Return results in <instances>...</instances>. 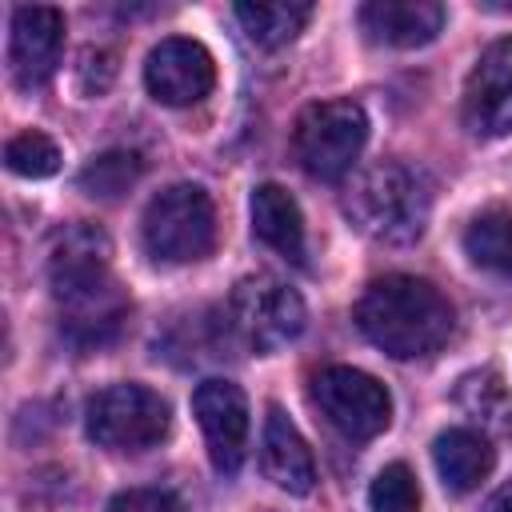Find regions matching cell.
<instances>
[{
  "label": "cell",
  "mask_w": 512,
  "mask_h": 512,
  "mask_svg": "<svg viewBox=\"0 0 512 512\" xmlns=\"http://www.w3.org/2000/svg\"><path fill=\"white\" fill-rule=\"evenodd\" d=\"M48 284L60 316V336L76 352H100L124 332L132 300L112 276V244L96 224H68L52 240Z\"/></svg>",
  "instance_id": "cell-1"
},
{
  "label": "cell",
  "mask_w": 512,
  "mask_h": 512,
  "mask_svg": "<svg viewBox=\"0 0 512 512\" xmlns=\"http://www.w3.org/2000/svg\"><path fill=\"white\" fill-rule=\"evenodd\" d=\"M356 328L388 356L396 360H424L432 352H440L456 328V312L448 304V296L420 276H376L356 308Z\"/></svg>",
  "instance_id": "cell-2"
},
{
  "label": "cell",
  "mask_w": 512,
  "mask_h": 512,
  "mask_svg": "<svg viewBox=\"0 0 512 512\" xmlns=\"http://www.w3.org/2000/svg\"><path fill=\"white\" fill-rule=\"evenodd\" d=\"M428 184L400 160L368 164L344 192V212L376 244H412L428 224Z\"/></svg>",
  "instance_id": "cell-3"
},
{
  "label": "cell",
  "mask_w": 512,
  "mask_h": 512,
  "mask_svg": "<svg viewBox=\"0 0 512 512\" xmlns=\"http://www.w3.org/2000/svg\"><path fill=\"white\" fill-rule=\"evenodd\" d=\"M140 236L152 260L192 264L204 260L216 244V208L200 184H172L148 200Z\"/></svg>",
  "instance_id": "cell-4"
},
{
  "label": "cell",
  "mask_w": 512,
  "mask_h": 512,
  "mask_svg": "<svg viewBox=\"0 0 512 512\" xmlns=\"http://www.w3.org/2000/svg\"><path fill=\"white\" fill-rule=\"evenodd\" d=\"M368 140V116L356 100H316L296 116L292 152L312 180H344Z\"/></svg>",
  "instance_id": "cell-5"
},
{
  "label": "cell",
  "mask_w": 512,
  "mask_h": 512,
  "mask_svg": "<svg viewBox=\"0 0 512 512\" xmlns=\"http://www.w3.org/2000/svg\"><path fill=\"white\" fill-rule=\"evenodd\" d=\"M84 428L100 448L144 452L168 436V404L144 384H108L88 400Z\"/></svg>",
  "instance_id": "cell-6"
},
{
  "label": "cell",
  "mask_w": 512,
  "mask_h": 512,
  "mask_svg": "<svg viewBox=\"0 0 512 512\" xmlns=\"http://www.w3.org/2000/svg\"><path fill=\"white\" fill-rule=\"evenodd\" d=\"M304 300L296 288H288L284 280L256 272L236 280L232 296H228V324L232 336L256 352H272L288 340L300 336L304 328Z\"/></svg>",
  "instance_id": "cell-7"
},
{
  "label": "cell",
  "mask_w": 512,
  "mask_h": 512,
  "mask_svg": "<svg viewBox=\"0 0 512 512\" xmlns=\"http://www.w3.org/2000/svg\"><path fill=\"white\" fill-rule=\"evenodd\" d=\"M312 404L344 440H372L392 420L388 388L348 364H328L312 376Z\"/></svg>",
  "instance_id": "cell-8"
},
{
  "label": "cell",
  "mask_w": 512,
  "mask_h": 512,
  "mask_svg": "<svg viewBox=\"0 0 512 512\" xmlns=\"http://www.w3.org/2000/svg\"><path fill=\"white\" fill-rule=\"evenodd\" d=\"M144 84L168 108L200 104L212 92V84H216L212 52L200 40L168 36V40H160L148 52V60H144Z\"/></svg>",
  "instance_id": "cell-9"
},
{
  "label": "cell",
  "mask_w": 512,
  "mask_h": 512,
  "mask_svg": "<svg viewBox=\"0 0 512 512\" xmlns=\"http://www.w3.org/2000/svg\"><path fill=\"white\" fill-rule=\"evenodd\" d=\"M192 412L200 420L212 468L232 476L248 448V400L232 380H204L192 392Z\"/></svg>",
  "instance_id": "cell-10"
},
{
  "label": "cell",
  "mask_w": 512,
  "mask_h": 512,
  "mask_svg": "<svg viewBox=\"0 0 512 512\" xmlns=\"http://www.w3.org/2000/svg\"><path fill=\"white\" fill-rule=\"evenodd\" d=\"M464 124L480 140L512 132V36L496 40L464 84Z\"/></svg>",
  "instance_id": "cell-11"
},
{
  "label": "cell",
  "mask_w": 512,
  "mask_h": 512,
  "mask_svg": "<svg viewBox=\"0 0 512 512\" xmlns=\"http://www.w3.org/2000/svg\"><path fill=\"white\" fill-rule=\"evenodd\" d=\"M64 48V16L48 4H24L12 12V36H8V72L20 88H40Z\"/></svg>",
  "instance_id": "cell-12"
},
{
  "label": "cell",
  "mask_w": 512,
  "mask_h": 512,
  "mask_svg": "<svg viewBox=\"0 0 512 512\" xmlns=\"http://www.w3.org/2000/svg\"><path fill=\"white\" fill-rule=\"evenodd\" d=\"M260 464H264V476L292 492V496H308L316 488V460H312V448L304 444L300 428L284 416V408H268L264 416V440H260Z\"/></svg>",
  "instance_id": "cell-13"
},
{
  "label": "cell",
  "mask_w": 512,
  "mask_h": 512,
  "mask_svg": "<svg viewBox=\"0 0 512 512\" xmlns=\"http://www.w3.org/2000/svg\"><path fill=\"white\" fill-rule=\"evenodd\" d=\"M360 28L376 44L420 48L444 28V8L436 0H368L360 8Z\"/></svg>",
  "instance_id": "cell-14"
},
{
  "label": "cell",
  "mask_w": 512,
  "mask_h": 512,
  "mask_svg": "<svg viewBox=\"0 0 512 512\" xmlns=\"http://www.w3.org/2000/svg\"><path fill=\"white\" fill-rule=\"evenodd\" d=\"M432 460H436V472H440L444 488L460 496V492H472L492 472L496 452L484 440V432H476V428H448V432L436 436Z\"/></svg>",
  "instance_id": "cell-15"
},
{
  "label": "cell",
  "mask_w": 512,
  "mask_h": 512,
  "mask_svg": "<svg viewBox=\"0 0 512 512\" xmlns=\"http://www.w3.org/2000/svg\"><path fill=\"white\" fill-rule=\"evenodd\" d=\"M252 232L284 260H304V216L280 184H260L252 192Z\"/></svg>",
  "instance_id": "cell-16"
},
{
  "label": "cell",
  "mask_w": 512,
  "mask_h": 512,
  "mask_svg": "<svg viewBox=\"0 0 512 512\" xmlns=\"http://www.w3.org/2000/svg\"><path fill=\"white\" fill-rule=\"evenodd\" d=\"M464 252L476 268L512 280V212L508 208H484L464 228Z\"/></svg>",
  "instance_id": "cell-17"
},
{
  "label": "cell",
  "mask_w": 512,
  "mask_h": 512,
  "mask_svg": "<svg viewBox=\"0 0 512 512\" xmlns=\"http://www.w3.org/2000/svg\"><path fill=\"white\" fill-rule=\"evenodd\" d=\"M312 4H236V20L260 48H280L304 32Z\"/></svg>",
  "instance_id": "cell-18"
},
{
  "label": "cell",
  "mask_w": 512,
  "mask_h": 512,
  "mask_svg": "<svg viewBox=\"0 0 512 512\" xmlns=\"http://www.w3.org/2000/svg\"><path fill=\"white\" fill-rule=\"evenodd\" d=\"M456 404L484 428H512V396L504 388V380L492 372V368H480V372H468L460 384H456Z\"/></svg>",
  "instance_id": "cell-19"
},
{
  "label": "cell",
  "mask_w": 512,
  "mask_h": 512,
  "mask_svg": "<svg viewBox=\"0 0 512 512\" xmlns=\"http://www.w3.org/2000/svg\"><path fill=\"white\" fill-rule=\"evenodd\" d=\"M140 172H144L140 152H132V148H108V152L92 156L80 168L76 184H80V192H88L96 200H116V196H124L140 180Z\"/></svg>",
  "instance_id": "cell-20"
},
{
  "label": "cell",
  "mask_w": 512,
  "mask_h": 512,
  "mask_svg": "<svg viewBox=\"0 0 512 512\" xmlns=\"http://www.w3.org/2000/svg\"><path fill=\"white\" fill-rule=\"evenodd\" d=\"M4 164L16 172V176H28V180H40V176H52L60 168V148L52 136L44 132H20L4 144Z\"/></svg>",
  "instance_id": "cell-21"
},
{
  "label": "cell",
  "mask_w": 512,
  "mask_h": 512,
  "mask_svg": "<svg viewBox=\"0 0 512 512\" xmlns=\"http://www.w3.org/2000/svg\"><path fill=\"white\" fill-rule=\"evenodd\" d=\"M372 512H416L420 508V488L408 464H384L368 488Z\"/></svg>",
  "instance_id": "cell-22"
},
{
  "label": "cell",
  "mask_w": 512,
  "mask_h": 512,
  "mask_svg": "<svg viewBox=\"0 0 512 512\" xmlns=\"http://www.w3.org/2000/svg\"><path fill=\"white\" fill-rule=\"evenodd\" d=\"M116 76V64H112V52L104 48H84L76 56V88L84 96H100Z\"/></svg>",
  "instance_id": "cell-23"
},
{
  "label": "cell",
  "mask_w": 512,
  "mask_h": 512,
  "mask_svg": "<svg viewBox=\"0 0 512 512\" xmlns=\"http://www.w3.org/2000/svg\"><path fill=\"white\" fill-rule=\"evenodd\" d=\"M108 512H184V504L160 488H128V492L112 496Z\"/></svg>",
  "instance_id": "cell-24"
},
{
  "label": "cell",
  "mask_w": 512,
  "mask_h": 512,
  "mask_svg": "<svg viewBox=\"0 0 512 512\" xmlns=\"http://www.w3.org/2000/svg\"><path fill=\"white\" fill-rule=\"evenodd\" d=\"M484 512H512V484H504L500 492H492V500H488Z\"/></svg>",
  "instance_id": "cell-25"
}]
</instances>
